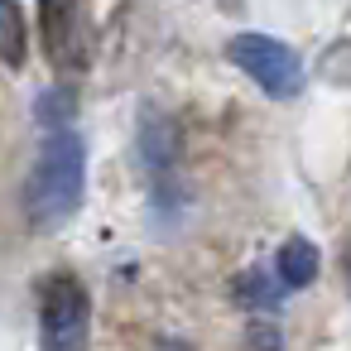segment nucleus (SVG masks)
<instances>
[{
	"mask_svg": "<svg viewBox=\"0 0 351 351\" xmlns=\"http://www.w3.org/2000/svg\"><path fill=\"white\" fill-rule=\"evenodd\" d=\"M82 197H87V145L77 130H49L25 178V212L39 231H53L77 217Z\"/></svg>",
	"mask_w": 351,
	"mask_h": 351,
	"instance_id": "1",
	"label": "nucleus"
},
{
	"mask_svg": "<svg viewBox=\"0 0 351 351\" xmlns=\"http://www.w3.org/2000/svg\"><path fill=\"white\" fill-rule=\"evenodd\" d=\"M92 346V293L73 274H53L39 298V351H87Z\"/></svg>",
	"mask_w": 351,
	"mask_h": 351,
	"instance_id": "2",
	"label": "nucleus"
},
{
	"mask_svg": "<svg viewBox=\"0 0 351 351\" xmlns=\"http://www.w3.org/2000/svg\"><path fill=\"white\" fill-rule=\"evenodd\" d=\"M226 58L265 92V97H274V101H293L298 92H303V82H308V68H303V58L289 49V44H279V39H269V34H236L231 44H226Z\"/></svg>",
	"mask_w": 351,
	"mask_h": 351,
	"instance_id": "3",
	"label": "nucleus"
},
{
	"mask_svg": "<svg viewBox=\"0 0 351 351\" xmlns=\"http://www.w3.org/2000/svg\"><path fill=\"white\" fill-rule=\"evenodd\" d=\"M39 34H44V53L68 68L82 34V0H39Z\"/></svg>",
	"mask_w": 351,
	"mask_h": 351,
	"instance_id": "4",
	"label": "nucleus"
},
{
	"mask_svg": "<svg viewBox=\"0 0 351 351\" xmlns=\"http://www.w3.org/2000/svg\"><path fill=\"white\" fill-rule=\"evenodd\" d=\"M317 269H322V255H317V245L303 241V236H289V241L279 245V255H274V284H279V289H308V284L317 279Z\"/></svg>",
	"mask_w": 351,
	"mask_h": 351,
	"instance_id": "5",
	"label": "nucleus"
},
{
	"mask_svg": "<svg viewBox=\"0 0 351 351\" xmlns=\"http://www.w3.org/2000/svg\"><path fill=\"white\" fill-rule=\"evenodd\" d=\"M140 159L149 164L154 178H164L178 164V130H173L169 116H154V111L145 116V125H140Z\"/></svg>",
	"mask_w": 351,
	"mask_h": 351,
	"instance_id": "6",
	"label": "nucleus"
},
{
	"mask_svg": "<svg viewBox=\"0 0 351 351\" xmlns=\"http://www.w3.org/2000/svg\"><path fill=\"white\" fill-rule=\"evenodd\" d=\"M29 58V34H25V10L20 0H0V63H10L15 73Z\"/></svg>",
	"mask_w": 351,
	"mask_h": 351,
	"instance_id": "7",
	"label": "nucleus"
},
{
	"mask_svg": "<svg viewBox=\"0 0 351 351\" xmlns=\"http://www.w3.org/2000/svg\"><path fill=\"white\" fill-rule=\"evenodd\" d=\"M236 298L250 303V308H274V303H279V284L265 279L260 269H250L245 279H236Z\"/></svg>",
	"mask_w": 351,
	"mask_h": 351,
	"instance_id": "8",
	"label": "nucleus"
},
{
	"mask_svg": "<svg viewBox=\"0 0 351 351\" xmlns=\"http://www.w3.org/2000/svg\"><path fill=\"white\" fill-rule=\"evenodd\" d=\"M250 351H284V337H279L269 322H255V327H250Z\"/></svg>",
	"mask_w": 351,
	"mask_h": 351,
	"instance_id": "9",
	"label": "nucleus"
},
{
	"mask_svg": "<svg viewBox=\"0 0 351 351\" xmlns=\"http://www.w3.org/2000/svg\"><path fill=\"white\" fill-rule=\"evenodd\" d=\"M164 351H188V346H183V341H169V346H164Z\"/></svg>",
	"mask_w": 351,
	"mask_h": 351,
	"instance_id": "10",
	"label": "nucleus"
}]
</instances>
